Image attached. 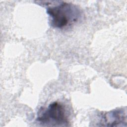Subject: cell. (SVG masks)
<instances>
[{
  "instance_id": "6da1fadb",
  "label": "cell",
  "mask_w": 127,
  "mask_h": 127,
  "mask_svg": "<svg viewBox=\"0 0 127 127\" xmlns=\"http://www.w3.org/2000/svg\"><path fill=\"white\" fill-rule=\"evenodd\" d=\"M47 13L51 25L58 29L70 27L77 22L81 17V12L77 6L64 1L48 7Z\"/></svg>"
},
{
  "instance_id": "7a4b0ae2",
  "label": "cell",
  "mask_w": 127,
  "mask_h": 127,
  "mask_svg": "<svg viewBox=\"0 0 127 127\" xmlns=\"http://www.w3.org/2000/svg\"><path fill=\"white\" fill-rule=\"evenodd\" d=\"M37 121L47 126H62L68 123L64 108L57 102L51 103L47 109L40 112Z\"/></svg>"
},
{
  "instance_id": "3957f363",
  "label": "cell",
  "mask_w": 127,
  "mask_h": 127,
  "mask_svg": "<svg viewBox=\"0 0 127 127\" xmlns=\"http://www.w3.org/2000/svg\"><path fill=\"white\" fill-rule=\"evenodd\" d=\"M102 126L122 127L127 126V113L124 109H117L111 111L104 115Z\"/></svg>"
}]
</instances>
